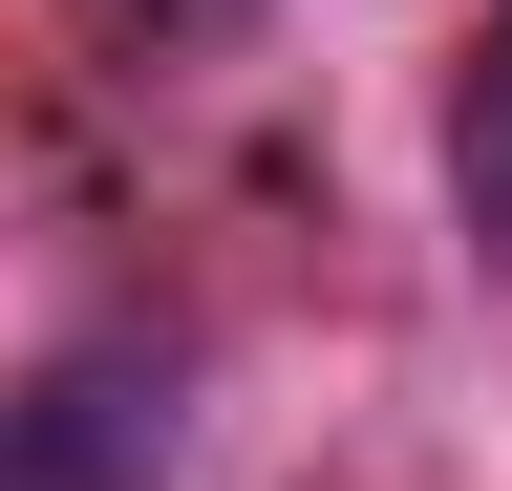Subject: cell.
Here are the masks:
<instances>
[{
    "label": "cell",
    "mask_w": 512,
    "mask_h": 491,
    "mask_svg": "<svg viewBox=\"0 0 512 491\" xmlns=\"http://www.w3.org/2000/svg\"><path fill=\"white\" fill-rule=\"evenodd\" d=\"M171 427H192L171 363L150 342H86V363H43V385H0V491H150Z\"/></svg>",
    "instance_id": "6da1fadb"
},
{
    "label": "cell",
    "mask_w": 512,
    "mask_h": 491,
    "mask_svg": "<svg viewBox=\"0 0 512 491\" xmlns=\"http://www.w3.org/2000/svg\"><path fill=\"white\" fill-rule=\"evenodd\" d=\"M448 214L512 235V0H491V43L448 65Z\"/></svg>",
    "instance_id": "7a4b0ae2"
},
{
    "label": "cell",
    "mask_w": 512,
    "mask_h": 491,
    "mask_svg": "<svg viewBox=\"0 0 512 491\" xmlns=\"http://www.w3.org/2000/svg\"><path fill=\"white\" fill-rule=\"evenodd\" d=\"M171 22H235V0H171Z\"/></svg>",
    "instance_id": "3957f363"
}]
</instances>
